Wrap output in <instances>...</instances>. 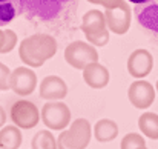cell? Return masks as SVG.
Here are the masks:
<instances>
[{
    "mask_svg": "<svg viewBox=\"0 0 158 149\" xmlns=\"http://www.w3.org/2000/svg\"><path fill=\"white\" fill-rule=\"evenodd\" d=\"M129 101L138 109H148L155 100V88L146 80H135L127 89Z\"/></svg>",
    "mask_w": 158,
    "mask_h": 149,
    "instance_id": "10",
    "label": "cell"
},
{
    "mask_svg": "<svg viewBox=\"0 0 158 149\" xmlns=\"http://www.w3.org/2000/svg\"><path fill=\"white\" fill-rule=\"evenodd\" d=\"M138 128L151 140H158V114L144 112L138 118Z\"/></svg>",
    "mask_w": 158,
    "mask_h": 149,
    "instance_id": "17",
    "label": "cell"
},
{
    "mask_svg": "<svg viewBox=\"0 0 158 149\" xmlns=\"http://www.w3.org/2000/svg\"><path fill=\"white\" fill-rule=\"evenodd\" d=\"M106 23H107V29L112 31L114 34L123 36L129 31L131 28V8L126 2L120 3L118 6L112 8V9H106L105 11Z\"/></svg>",
    "mask_w": 158,
    "mask_h": 149,
    "instance_id": "8",
    "label": "cell"
},
{
    "mask_svg": "<svg viewBox=\"0 0 158 149\" xmlns=\"http://www.w3.org/2000/svg\"><path fill=\"white\" fill-rule=\"evenodd\" d=\"M37 86V75L31 68L19 66L11 71L9 77V88L19 96H29L34 92Z\"/></svg>",
    "mask_w": 158,
    "mask_h": 149,
    "instance_id": "9",
    "label": "cell"
},
{
    "mask_svg": "<svg viewBox=\"0 0 158 149\" xmlns=\"http://www.w3.org/2000/svg\"><path fill=\"white\" fill-rule=\"evenodd\" d=\"M22 14L20 0H0V26H6Z\"/></svg>",
    "mask_w": 158,
    "mask_h": 149,
    "instance_id": "18",
    "label": "cell"
},
{
    "mask_svg": "<svg viewBox=\"0 0 158 149\" xmlns=\"http://www.w3.org/2000/svg\"><path fill=\"white\" fill-rule=\"evenodd\" d=\"M64 60L75 69H85L88 65L98 62V52L95 49V46L86 42L77 40L66 46Z\"/></svg>",
    "mask_w": 158,
    "mask_h": 149,
    "instance_id": "5",
    "label": "cell"
},
{
    "mask_svg": "<svg viewBox=\"0 0 158 149\" xmlns=\"http://www.w3.org/2000/svg\"><path fill=\"white\" fill-rule=\"evenodd\" d=\"M9 77H11V71L9 68L0 62V91H6L11 89L9 88Z\"/></svg>",
    "mask_w": 158,
    "mask_h": 149,
    "instance_id": "22",
    "label": "cell"
},
{
    "mask_svg": "<svg viewBox=\"0 0 158 149\" xmlns=\"http://www.w3.org/2000/svg\"><path fill=\"white\" fill-rule=\"evenodd\" d=\"M135 15L141 26L158 34V0L135 6Z\"/></svg>",
    "mask_w": 158,
    "mask_h": 149,
    "instance_id": "13",
    "label": "cell"
},
{
    "mask_svg": "<svg viewBox=\"0 0 158 149\" xmlns=\"http://www.w3.org/2000/svg\"><path fill=\"white\" fill-rule=\"evenodd\" d=\"M42 121L52 131H63L71 123V111L63 101H48L42 111Z\"/></svg>",
    "mask_w": 158,
    "mask_h": 149,
    "instance_id": "6",
    "label": "cell"
},
{
    "mask_svg": "<svg viewBox=\"0 0 158 149\" xmlns=\"http://www.w3.org/2000/svg\"><path fill=\"white\" fill-rule=\"evenodd\" d=\"M127 2H131V3H134V5H144V3H149V2H152V0H127Z\"/></svg>",
    "mask_w": 158,
    "mask_h": 149,
    "instance_id": "26",
    "label": "cell"
},
{
    "mask_svg": "<svg viewBox=\"0 0 158 149\" xmlns=\"http://www.w3.org/2000/svg\"><path fill=\"white\" fill-rule=\"evenodd\" d=\"M83 80L92 89H102L109 83V71L102 63H91L83 69Z\"/></svg>",
    "mask_w": 158,
    "mask_h": 149,
    "instance_id": "14",
    "label": "cell"
},
{
    "mask_svg": "<svg viewBox=\"0 0 158 149\" xmlns=\"http://www.w3.org/2000/svg\"><path fill=\"white\" fill-rule=\"evenodd\" d=\"M72 0H20L22 14L28 19H37L42 22H48L55 19L64 6Z\"/></svg>",
    "mask_w": 158,
    "mask_h": 149,
    "instance_id": "4",
    "label": "cell"
},
{
    "mask_svg": "<svg viewBox=\"0 0 158 149\" xmlns=\"http://www.w3.org/2000/svg\"><path fill=\"white\" fill-rule=\"evenodd\" d=\"M57 52V42L49 34H32L19 45L20 60L29 68H40Z\"/></svg>",
    "mask_w": 158,
    "mask_h": 149,
    "instance_id": "1",
    "label": "cell"
},
{
    "mask_svg": "<svg viewBox=\"0 0 158 149\" xmlns=\"http://www.w3.org/2000/svg\"><path fill=\"white\" fill-rule=\"evenodd\" d=\"M22 145V132L15 125L3 126L0 129V148L19 149Z\"/></svg>",
    "mask_w": 158,
    "mask_h": 149,
    "instance_id": "16",
    "label": "cell"
},
{
    "mask_svg": "<svg viewBox=\"0 0 158 149\" xmlns=\"http://www.w3.org/2000/svg\"><path fill=\"white\" fill-rule=\"evenodd\" d=\"M118 135V126L114 120L109 118H102L95 123L94 126V137L100 143H107L112 142Z\"/></svg>",
    "mask_w": 158,
    "mask_h": 149,
    "instance_id": "15",
    "label": "cell"
},
{
    "mask_svg": "<svg viewBox=\"0 0 158 149\" xmlns=\"http://www.w3.org/2000/svg\"><path fill=\"white\" fill-rule=\"evenodd\" d=\"M81 31L85 32L88 43L92 46H105L109 42V29L106 23L105 12L98 9H89L81 20Z\"/></svg>",
    "mask_w": 158,
    "mask_h": 149,
    "instance_id": "3",
    "label": "cell"
},
{
    "mask_svg": "<svg viewBox=\"0 0 158 149\" xmlns=\"http://www.w3.org/2000/svg\"><path fill=\"white\" fill-rule=\"evenodd\" d=\"M88 2H91L94 5H102V6H105L106 9H112V8L118 6L120 3H123L124 0H88Z\"/></svg>",
    "mask_w": 158,
    "mask_h": 149,
    "instance_id": "23",
    "label": "cell"
},
{
    "mask_svg": "<svg viewBox=\"0 0 158 149\" xmlns=\"http://www.w3.org/2000/svg\"><path fill=\"white\" fill-rule=\"evenodd\" d=\"M146 146L144 137L137 134V132H129L123 137L121 143H120V149H140Z\"/></svg>",
    "mask_w": 158,
    "mask_h": 149,
    "instance_id": "20",
    "label": "cell"
},
{
    "mask_svg": "<svg viewBox=\"0 0 158 149\" xmlns=\"http://www.w3.org/2000/svg\"><path fill=\"white\" fill-rule=\"evenodd\" d=\"M5 121H6V114H5V109L2 108V104H0V128L5 125Z\"/></svg>",
    "mask_w": 158,
    "mask_h": 149,
    "instance_id": "24",
    "label": "cell"
},
{
    "mask_svg": "<svg viewBox=\"0 0 158 149\" xmlns=\"http://www.w3.org/2000/svg\"><path fill=\"white\" fill-rule=\"evenodd\" d=\"M91 123L86 118H77L68 131H61L57 137V149H86L91 142Z\"/></svg>",
    "mask_w": 158,
    "mask_h": 149,
    "instance_id": "2",
    "label": "cell"
},
{
    "mask_svg": "<svg viewBox=\"0 0 158 149\" xmlns=\"http://www.w3.org/2000/svg\"><path fill=\"white\" fill-rule=\"evenodd\" d=\"M32 149H57V138L51 134V131H39L31 142Z\"/></svg>",
    "mask_w": 158,
    "mask_h": 149,
    "instance_id": "19",
    "label": "cell"
},
{
    "mask_svg": "<svg viewBox=\"0 0 158 149\" xmlns=\"http://www.w3.org/2000/svg\"><path fill=\"white\" fill-rule=\"evenodd\" d=\"M140 149H148V148H146V146H144V148H140Z\"/></svg>",
    "mask_w": 158,
    "mask_h": 149,
    "instance_id": "28",
    "label": "cell"
},
{
    "mask_svg": "<svg viewBox=\"0 0 158 149\" xmlns=\"http://www.w3.org/2000/svg\"><path fill=\"white\" fill-rule=\"evenodd\" d=\"M154 68V57L148 49H135L127 58V71L134 79H144Z\"/></svg>",
    "mask_w": 158,
    "mask_h": 149,
    "instance_id": "11",
    "label": "cell"
},
{
    "mask_svg": "<svg viewBox=\"0 0 158 149\" xmlns=\"http://www.w3.org/2000/svg\"><path fill=\"white\" fill-rule=\"evenodd\" d=\"M40 118L39 108L29 100H19L11 106V120L19 129H32Z\"/></svg>",
    "mask_w": 158,
    "mask_h": 149,
    "instance_id": "7",
    "label": "cell"
},
{
    "mask_svg": "<svg viewBox=\"0 0 158 149\" xmlns=\"http://www.w3.org/2000/svg\"><path fill=\"white\" fill-rule=\"evenodd\" d=\"M5 39H6V36H5V31H0V52H2L3 46H5Z\"/></svg>",
    "mask_w": 158,
    "mask_h": 149,
    "instance_id": "25",
    "label": "cell"
},
{
    "mask_svg": "<svg viewBox=\"0 0 158 149\" xmlns=\"http://www.w3.org/2000/svg\"><path fill=\"white\" fill-rule=\"evenodd\" d=\"M155 88H157V92H158V80H157V85H155Z\"/></svg>",
    "mask_w": 158,
    "mask_h": 149,
    "instance_id": "27",
    "label": "cell"
},
{
    "mask_svg": "<svg viewBox=\"0 0 158 149\" xmlns=\"http://www.w3.org/2000/svg\"><path fill=\"white\" fill-rule=\"evenodd\" d=\"M5 36H6V39H5V46H3V49H2L0 54L11 52V51L15 48V45H17V34H15L12 29H6V31H5Z\"/></svg>",
    "mask_w": 158,
    "mask_h": 149,
    "instance_id": "21",
    "label": "cell"
},
{
    "mask_svg": "<svg viewBox=\"0 0 158 149\" xmlns=\"http://www.w3.org/2000/svg\"><path fill=\"white\" fill-rule=\"evenodd\" d=\"M68 94V85L58 75H48L40 83V97L51 101H58Z\"/></svg>",
    "mask_w": 158,
    "mask_h": 149,
    "instance_id": "12",
    "label": "cell"
}]
</instances>
